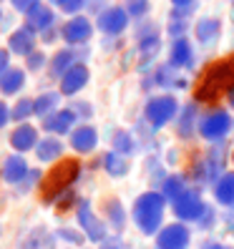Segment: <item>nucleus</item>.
Wrapping results in <instances>:
<instances>
[{"label":"nucleus","mask_w":234,"mask_h":249,"mask_svg":"<svg viewBox=\"0 0 234 249\" xmlns=\"http://www.w3.org/2000/svg\"><path fill=\"white\" fill-rule=\"evenodd\" d=\"M76 58H78V51H76V48H71V46L58 51V53L53 55V61H51V73H53V78L61 81V78L66 76V73L78 63Z\"/></svg>","instance_id":"obj_22"},{"label":"nucleus","mask_w":234,"mask_h":249,"mask_svg":"<svg viewBox=\"0 0 234 249\" xmlns=\"http://www.w3.org/2000/svg\"><path fill=\"white\" fill-rule=\"evenodd\" d=\"M55 237H61L63 242H68V244H83L86 242V234L81 231V229H71V227H61L55 231Z\"/></svg>","instance_id":"obj_35"},{"label":"nucleus","mask_w":234,"mask_h":249,"mask_svg":"<svg viewBox=\"0 0 234 249\" xmlns=\"http://www.w3.org/2000/svg\"><path fill=\"white\" fill-rule=\"evenodd\" d=\"M98 249H126V247H124V242L119 237H108V239H104L98 244Z\"/></svg>","instance_id":"obj_41"},{"label":"nucleus","mask_w":234,"mask_h":249,"mask_svg":"<svg viewBox=\"0 0 234 249\" xmlns=\"http://www.w3.org/2000/svg\"><path fill=\"white\" fill-rule=\"evenodd\" d=\"M28 161L20 156V154H13L5 159V164H3V179L8 184H23L25 177H28Z\"/></svg>","instance_id":"obj_19"},{"label":"nucleus","mask_w":234,"mask_h":249,"mask_svg":"<svg viewBox=\"0 0 234 249\" xmlns=\"http://www.w3.org/2000/svg\"><path fill=\"white\" fill-rule=\"evenodd\" d=\"M76 219H78V227H81V231L86 234V239H89V242L101 244L104 239H108V237H106V224L96 216V212L91 209L89 199H81V201H78Z\"/></svg>","instance_id":"obj_6"},{"label":"nucleus","mask_w":234,"mask_h":249,"mask_svg":"<svg viewBox=\"0 0 234 249\" xmlns=\"http://www.w3.org/2000/svg\"><path fill=\"white\" fill-rule=\"evenodd\" d=\"M0 20H3V10H0Z\"/></svg>","instance_id":"obj_50"},{"label":"nucleus","mask_w":234,"mask_h":249,"mask_svg":"<svg viewBox=\"0 0 234 249\" xmlns=\"http://www.w3.org/2000/svg\"><path fill=\"white\" fill-rule=\"evenodd\" d=\"M23 86H25V71L23 68L10 66L3 76H0V93H5V96H16Z\"/></svg>","instance_id":"obj_24"},{"label":"nucleus","mask_w":234,"mask_h":249,"mask_svg":"<svg viewBox=\"0 0 234 249\" xmlns=\"http://www.w3.org/2000/svg\"><path fill=\"white\" fill-rule=\"evenodd\" d=\"M81 174V161L76 159H63L48 171V177L43 179V201L46 204H55L61 196H66L71 192V186L76 184Z\"/></svg>","instance_id":"obj_3"},{"label":"nucleus","mask_w":234,"mask_h":249,"mask_svg":"<svg viewBox=\"0 0 234 249\" xmlns=\"http://www.w3.org/2000/svg\"><path fill=\"white\" fill-rule=\"evenodd\" d=\"M194 63V48L189 38H177L171 40V51H169V66L174 68H192Z\"/></svg>","instance_id":"obj_17"},{"label":"nucleus","mask_w":234,"mask_h":249,"mask_svg":"<svg viewBox=\"0 0 234 249\" xmlns=\"http://www.w3.org/2000/svg\"><path fill=\"white\" fill-rule=\"evenodd\" d=\"M10 68V51L8 48H0V76Z\"/></svg>","instance_id":"obj_42"},{"label":"nucleus","mask_w":234,"mask_h":249,"mask_svg":"<svg viewBox=\"0 0 234 249\" xmlns=\"http://www.w3.org/2000/svg\"><path fill=\"white\" fill-rule=\"evenodd\" d=\"M38 3H40V0H10V5L16 10H20V13H28L31 8H36Z\"/></svg>","instance_id":"obj_39"},{"label":"nucleus","mask_w":234,"mask_h":249,"mask_svg":"<svg viewBox=\"0 0 234 249\" xmlns=\"http://www.w3.org/2000/svg\"><path fill=\"white\" fill-rule=\"evenodd\" d=\"M8 121H13V108H8V104H0V128Z\"/></svg>","instance_id":"obj_43"},{"label":"nucleus","mask_w":234,"mask_h":249,"mask_svg":"<svg viewBox=\"0 0 234 249\" xmlns=\"http://www.w3.org/2000/svg\"><path fill=\"white\" fill-rule=\"evenodd\" d=\"M171 209L181 222H199L204 216V212H207V204H204V199L199 196L197 189H186V192L171 204Z\"/></svg>","instance_id":"obj_7"},{"label":"nucleus","mask_w":234,"mask_h":249,"mask_svg":"<svg viewBox=\"0 0 234 249\" xmlns=\"http://www.w3.org/2000/svg\"><path fill=\"white\" fill-rule=\"evenodd\" d=\"M128 13L126 8L121 5H111V8H104L96 16V25H98V31L104 33V36H121L126 31V25H128Z\"/></svg>","instance_id":"obj_8"},{"label":"nucleus","mask_w":234,"mask_h":249,"mask_svg":"<svg viewBox=\"0 0 234 249\" xmlns=\"http://www.w3.org/2000/svg\"><path fill=\"white\" fill-rule=\"evenodd\" d=\"M25 25H28V28H33L36 33H46V31H51V28L55 25V13H53V8L38 3L36 8H31V10L25 13Z\"/></svg>","instance_id":"obj_16"},{"label":"nucleus","mask_w":234,"mask_h":249,"mask_svg":"<svg viewBox=\"0 0 234 249\" xmlns=\"http://www.w3.org/2000/svg\"><path fill=\"white\" fill-rule=\"evenodd\" d=\"M104 169H106L108 177H113V179H121V177H126L128 169H131V164H128V156H124V154H116V151L104 154Z\"/></svg>","instance_id":"obj_27"},{"label":"nucleus","mask_w":234,"mask_h":249,"mask_svg":"<svg viewBox=\"0 0 234 249\" xmlns=\"http://www.w3.org/2000/svg\"><path fill=\"white\" fill-rule=\"evenodd\" d=\"M214 219H216V212L212 207H207V212H204V216L199 219V227L207 229V227H214Z\"/></svg>","instance_id":"obj_40"},{"label":"nucleus","mask_w":234,"mask_h":249,"mask_svg":"<svg viewBox=\"0 0 234 249\" xmlns=\"http://www.w3.org/2000/svg\"><path fill=\"white\" fill-rule=\"evenodd\" d=\"M36 101V116H40V119H48L51 113L58 111V104H61V93L55 91H48V93H40Z\"/></svg>","instance_id":"obj_30"},{"label":"nucleus","mask_w":234,"mask_h":249,"mask_svg":"<svg viewBox=\"0 0 234 249\" xmlns=\"http://www.w3.org/2000/svg\"><path fill=\"white\" fill-rule=\"evenodd\" d=\"M189 242H192V231L181 222L166 224L156 234V249H186Z\"/></svg>","instance_id":"obj_11"},{"label":"nucleus","mask_w":234,"mask_h":249,"mask_svg":"<svg viewBox=\"0 0 234 249\" xmlns=\"http://www.w3.org/2000/svg\"><path fill=\"white\" fill-rule=\"evenodd\" d=\"M46 63H48V58H46V53H40V51H33L31 55L25 58V68L28 71H40Z\"/></svg>","instance_id":"obj_36"},{"label":"nucleus","mask_w":234,"mask_h":249,"mask_svg":"<svg viewBox=\"0 0 234 249\" xmlns=\"http://www.w3.org/2000/svg\"><path fill=\"white\" fill-rule=\"evenodd\" d=\"M227 101H229V108H234V89L229 91V96H227Z\"/></svg>","instance_id":"obj_48"},{"label":"nucleus","mask_w":234,"mask_h":249,"mask_svg":"<svg viewBox=\"0 0 234 249\" xmlns=\"http://www.w3.org/2000/svg\"><path fill=\"white\" fill-rule=\"evenodd\" d=\"M232 161H234V151H232Z\"/></svg>","instance_id":"obj_51"},{"label":"nucleus","mask_w":234,"mask_h":249,"mask_svg":"<svg viewBox=\"0 0 234 249\" xmlns=\"http://www.w3.org/2000/svg\"><path fill=\"white\" fill-rule=\"evenodd\" d=\"M194 128H199V116H197V104H186L177 119V131L181 139H192Z\"/></svg>","instance_id":"obj_23"},{"label":"nucleus","mask_w":234,"mask_h":249,"mask_svg":"<svg viewBox=\"0 0 234 249\" xmlns=\"http://www.w3.org/2000/svg\"><path fill=\"white\" fill-rule=\"evenodd\" d=\"M149 10H151V3H149V0H134V3L126 5L128 18H136V20H144L146 16H149Z\"/></svg>","instance_id":"obj_34"},{"label":"nucleus","mask_w":234,"mask_h":249,"mask_svg":"<svg viewBox=\"0 0 234 249\" xmlns=\"http://www.w3.org/2000/svg\"><path fill=\"white\" fill-rule=\"evenodd\" d=\"M91 36H93V23L86 18V16H73V18H68V20L61 25V38L68 43L71 48L89 43Z\"/></svg>","instance_id":"obj_9"},{"label":"nucleus","mask_w":234,"mask_h":249,"mask_svg":"<svg viewBox=\"0 0 234 249\" xmlns=\"http://www.w3.org/2000/svg\"><path fill=\"white\" fill-rule=\"evenodd\" d=\"M86 3H89V0H61V8L63 13H68V16H78V13L86 8Z\"/></svg>","instance_id":"obj_37"},{"label":"nucleus","mask_w":234,"mask_h":249,"mask_svg":"<svg viewBox=\"0 0 234 249\" xmlns=\"http://www.w3.org/2000/svg\"><path fill=\"white\" fill-rule=\"evenodd\" d=\"M71 108L76 111V116L81 121H86V119H91V113H93V108L86 104V101H76V104H71Z\"/></svg>","instance_id":"obj_38"},{"label":"nucleus","mask_w":234,"mask_h":249,"mask_svg":"<svg viewBox=\"0 0 234 249\" xmlns=\"http://www.w3.org/2000/svg\"><path fill=\"white\" fill-rule=\"evenodd\" d=\"M232 89H234V55H227L204 68L194 86V101L197 104H214V101L229 96Z\"/></svg>","instance_id":"obj_1"},{"label":"nucleus","mask_w":234,"mask_h":249,"mask_svg":"<svg viewBox=\"0 0 234 249\" xmlns=\"http://www.w3.org/2000/svg\"><path fill=\"white\" fill-rule=\"evenodd\" d=\"M179 113V101L174 93H162V96H151L144 106V121L151 128H164L169 121L177 119Z\"/></svg>","instance_id":"obj_4"},{"label":"nucleus","mask_w":234,"mask_h":249,"mask_svg":"<svg viewBox=\"0 0 234 249\" xmlns=\"http://www.w3.org/2000/svg\"><path fill=\"white\" fill-rule=\"evenodd\" d=\"M48 3H51V5H61V0H48Z\"/></svg>","instance_id":"obj_49"},{"label":"nucleus","mask_w":234,"mask_h":249,"mask_svg":"<svg viewBox=\"0 0 234 249\" xmlns=\"http://www.w3.org/2000/svg\"><path fill=\"white\" fill-rule=\"evenodd\" d=\"M194 36L197 40L201 43V46H214V43L219 40V36H222V20L219 18H199L197 25H194Z\"/></svg>","instance_id":"obj_18"},{"label":"nucleus","mask_w":234,"mask_h":249,"mask_svg":"<svg viewBox=\"0 0 234 249\" xmlns=\"http://www.w3.org/2000/svg\"><path fill=\"white\" fill-rule=\"evenodd\" d=\"M31 116H36V101L33 98H18L16 106H13V121L28 124Z\"/></svg>","instance_id":"obj_33"},{"label":"nucleus","mask_w":234,"mask_h":249,"mask_svg":"<svg viewBox=\"0 0 234 249\" xmlns=\"http://www.w3.org/2000/svg\"><path fill=\"white\" fill-rule=\"evenodd\" d=\"M89 81H91V71H89V66L76 63V66H73V68H71L58 83H61V93H63V96H76L78 91H83L86 86H89Z\"/></svg>","instance_id":"obj_13"},{"label":"nucleus","mask_w":234,"mask_h":249,"mask_svg":"<svg viewBox=\"0 0 234 249\" xmlns=\"http://www.w3.org/2000/svg\"><path fill=\"white\" fill-rule=\"evenodd\" d=\"M126 3H134V0H126Z\"/></svg>","instance_id":"obj_52"},{"label":"nucleus","mask_w":234,"mask_h":249,"mask_svg":"<svg viewBox=\"0 0 234 249\" xmlns=\"http://www.w3.org/2000/svg\"><path fill=\"white\" fill-rule=\"evenodd\" d=\"M171 5H174V8H179V10H194L197 0H171Z\"/></svg>","instance_id":"obj_45"},{"label":"nucleus","mask_w":234,"mask_h":249,"mask_svg":"<svg viewBox=\"0 0 234 249\" xmlns=\"http://www.w3.org/2000/svg\"><path fill=\"white\" fill-rule=\"evenodd\" d=\"M232 3H234V0H232Z\"/></svg>","instance_id":"obj_53"},{"label":"nucleus","mask_w":234,"mask_h":249,"mask_svg":"<svg viewBox=\"0 0 234 249\" xmlns=\"http://www.w3.org/2000/svg\"><path fill=\"white\" fill-rule=\"evenodd\" d=\"M63 141L61 139H55V136H46V139H40L38 146H36V156L40 164H53V161H58L63 156Z\"/></svg>","instance_id":"obj_20"},{"label":"nucleus","mask_w":234,"mask_h":249,"mask_svg":"<svg viewBox=\"0 0 234 249\" xmlns=\"http://www.w3.org/2000/svg\"><path fill=\"white\" fill-rule=\"evenodd\" d=\"M58 36H61V31H55V28H51V31L40 33V40H43V43H53V40H58Z\"/></svg>","instance_id":"obj_46"},{"label":"nucleus","mask_w":234,"mask_h":249,"mask_svg":"<svg viewBox=\"0 0 234 249\" xmlns=\"http://www.w3.org/2000/svg\"><path fill=\"white\" fill-rule=\"evenodd\" d=\"M199 136L209 143H219L229 131H232V116L229 111H222V108H214V111H207L199 119Z\"/></svg>","instance_id":"obj_5"},{"label":"nucleus","mask_w":234,"mask_h":249,"mask_svg":"<svg viewBox=\"0 0 234 249\" xmlns=\"http://www.w3.org/2000/svg\"><path fill=\"white\" fill-rule=\"evenodd\" d=\"M38 141H40V139H38V128L31 126V124H18L16 128H13V134H10V146H13L18 154L36 151Z\"/></svg>","instance_id":"obj_15"},{"label":"nucleus","mask_w":234,"mask_h":249,"mask_svg":"<svg viewBox=\"0 0 234 249\" xmlns=\"http://www.w3.org/2000/svg\"><path fill=\"white\" fill-rule=\"evenodd\" d=\"M201 249H234V247H227V244H219V242H207Z\"/></svg>","instance_id":"obj_47"},{"label":"nucleus","mask_w":234,"mask_h":249,"mask_svg":"<svg viewBox=\"0 0 234 249\" xmlns=\"http://www.w3.org/2000/svg\"><path fill=\"white\" fill-rule=\"evenodd\" d=\"M36 43H38V36L33 28H28V25H20L16 28L10 36H8V51L10 53H16V55H31L36 51Z\"/></svg>","instance_id":"obj_12"},{"label":"nucleus","mask_w":234,"mask_h":249,"mask_svg":"<svg viewBox=\"0 0 234 249\" xmlns=\"http://www.w3.org/2000/svg\"><path fill=\"white\" fill-rule=\"evenodd\" d=\"M164 209H166V196L162 192H144L136 201H134V224L141 234L151 237V234H159L164 227Z\"/></svg>","instance_id":"obj_2"},{"label":"nucleus","mask_w":234,"mask_h":249,"mask_svg":"<svg viewBox=\"0 0 234 249\" xmlns=\"http://www.w3.org/2000/svg\"><path fill=\"white\" fill-rule=\"evenodd\" d=\"M186 179L181 177V174H169V177H164V181H162V194L166 196V201H177L184 192H186Z\"/></svg>","instance_id":"obj_29"},{"label":"nucleus","mask_w":234,"mask_h":249,"mask_svg":"<svg viewBox=\"0 0 234 249\" xmlns=\"http://www.w3.org/2000/svg\"><path fill=\"white\" fill-rule=\"evenodd\" d=\"M111 143H113V151H116V154H124V156L134 154V149H136L134 136H131L128 131H124V128L113 131V139H111Z\"/></svg>","instance_id":"obj_32"},{"label":"nucleus","mask_w":234,"mask_h":249,"mask_svg":"<svg viewBox=\"0 0 234 249\" xmlns=\"http://www.w3.org/2000/svg\"><path fill=\"white\" fill-rule=\"evenodd\" d=\"M214 196L222 207H234V171H224L214 184Z\"/></svg>","instance_id":"obj_26"},{"label":"nucleus","mask_w":234,"mask_h":249,"mask_svg":"<svg viewBox=\"0 0 234 249\" xmlns=\"http://www.w3.org/2000/svg\"><path fill=\"white\" fill-rule=\"evenodd\" d=\"M189 13L192 10H179L174 8L169 13V23H166V31L169 36L177 40V38H186V31H189Z\"/></svg>","instance_id":"obj_28"},{"label":"nucleus","mask_w":234,"mask_h":249,"mask_svg":"<svg viewBox=\"0 0 234 249\" xmlns=\"http://www.w3.org/2000/svg\"><path fill=\"white\" fill-rule=\"evenodd\" d=\"M68 139H71V149L73 151L91 154V151H96V146H98V131L91 124H81V126H76V131H73Z\"/></svg>","instance_id":"obj_14"},{"label":"nucleus","mask_w":234,"mask_h":249,"mask_svg":"<svg viewBox=\"0 0 234 249\" xmlns=\"http://www.w3.org/2000/svg\"><path fill=\"white\" fill-rule=\"evenodd\" d=\"M159 48H162V38L156 36H149V38H141L139 40V55H141V66H146V61H154V55L159 53Z\"/></svg>","instance_id":"obj_31"},{"label":"nucleus","mask_w":234,"mask_h":249,"mask_svg":"<svg viewBox=\"0 0 234 249\" xmlns=\"http://www.w3.org/2000/svg\"><path fill=\"white\" fill-rule=\"evenodd\" d=\"M20 249H55V234L46 227H36L25 234Z\"/></svg>","instance_id":"obj_21"},{"label":"nucleus","mask_w":234,"mask_h":249,"mask_svg":"<svg viewBox=\"0 0 234 249\" xmlns=\"http://www.w3.org/2000/svg\"><path fill=\"white\" fill-rule=\"evenodd\" d=\"M81 119L76 116V111H73L71 106L68 108H58L55 113H51L48 119H43V131H46L48 136H71L73 131H76V124Z\"/></svg>","instance_id":"obj_10"},{"label":"nucleus","mask_w":234,"mask_h":249,"mask_svg":"<svg viewBox=\"0 0 234 249\" xmlns=\"http://www.w3.org/2000/svg\"><path fill=\"white\" fill-rule=\"evenodd\" d=\"M38 179H40V171H38V169H31V171H28V177H25V181H23V186L31 189V186H36Z\"/></svg>","instance_id":"obj_44"},{"label":"nucleus","mask_w":234,"mask_h":249,"mask_svg":"<svg viewBox=\"0 0 234 249\" xmlns=\"http://www.w3.org/2000/svg\"><path fill=\"white\" fill-rule=\"evenodd\" d=\"M104 214H106V222L113 231H121L126 227V209H124V204L119 199H108L104 201Z\"/></svg>","instance_id":"obj_25"}]
</instances>
